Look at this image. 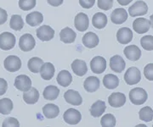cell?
Wrapping results in <instances>:
<instances>
[{
    "label": "cell",
    "instance_id": "cell-1",
    "mask_svg": "<svg viewBox=\"0 0 153 127\" xmlns=\"http://www.w3.org/2000/svg\"><path fill=\"white\" fill-rule=\"evenodd\" d=\"M129 100L133 104L142 105L146 102L148 98V94L145 89L141 87L133 88L129 92Z\"/></svg>",
    "mask_w": 153,
    "mask_h": 127
},
{
    "label": "cell",
    "instance_id": "cell-2",
    "mask_svg": "<svg viewBox=\"0 0 153 127\" xmlns=\"http://www.w3.org/2000/svg\"><path fill=\"white\" fill-rule=\"evenodd\" d=\"M16 43V38L14 34L4 32L0 34V48L4 51L12 49Z\"/></svg>",
    "mask_w": 153,
    "mask_h": 127
},
{
    "label": "cell",
    "instance_id": "cell-3",
    "mask_svg": "<svg viewBox=\"0 0 153 127\" xmlns=\"http://www.w3.org/2000/svg\"><path fill=\"white\" fill-rule=\"evenodd\" d=\"M140 80H141V73L136 67H130L125 72L124 81L129 86L135 85L140 82Z\"/></svg>",
    "mask_w": 153,
    "mask_h": 127
},
{
    "label": "cell",
    "instance_id": "cell-4",
    "mask_svg": "<svg viewBox=\"0 0 153 127\" xmlns=\"http://www.w3.org/2000/svg\"><path fill=\"white\" fill-rule=\"evenodd\" d=\"M128 12L129 15L132 17L142 16L147 14L148 6L144 1L139 0L128 8Z\"/></svg>",
    "mask_w": 153,
    "mask_h": 127
},
{
    "label": "cell",
    "instance_id": "cell-5",
    "mask_svg": "<svg viewBox=\"0 0 153 127\" xmlns=\"http://www.w3.org/2000/svg\"><path fill=\"white\" fill-rule=\"evenodd\" d=\"M36 41L32 34L26 33L22 35L19 41V47L23 52H30L35 48Z\"/></svg>",
    "mask_w": 153,
    "mask_h": 127
},
{
    "label": "cell",
    "instance_id": "cell-6",
    "mask_svg": "<svg viewBox=\"0 0 153 127\" xmlns=\"http://www.w3.org/2000/svg\"><path fill=\"white\" fill-rule=\"evenodd\" d=\"M4 65L7 71L16 72L22 67V60L18 56L10 55L4 61Z\"/></svg>",
    "mask_w": 153,
    "mask_h": 127
},
{
    "label": "cell",
    "instance_id": "cell-7",
    "mask_svg": "<svg viewBox=\"0 0 153 127\" xmlns=\"http://www.w3.org/2000/svg\"><path fill=\"white\" fill-rule=\"evenodd\" d=\"M36 34H37L38 39H40L43 42H47V41H50L54 38L55 31L51 26L44 25L37 29Z\"/></svg>",
    "mask_w": 153,
    "mask_h": 127
},
{
    "label": "cell",
    "instance_id": "cell-8",
    "mask_svg": "<svg viewBox=\"0 0 153 127\" xmlns=\"http://www.w3.org/2000/svg\"><path fill=\"white\" fill-rule=\"evenodd\" d=\"M63 119L69 125H77L82 120V115L75 109H68L64 113Z\"/></svg>",
    "mask_w": 153,
    "mask_h": 127
},
{
    "label": "cell",
    "instance_id": "cell-9",
    "mask_svg": "<svg viewBox=\"0 0 153 127\" xmlns=\"http://www.w3.org/2000/svg\"><path fill=\"white\" fill-rule=\"evenodd\" d=\"M151 27V21L146 18H137L133 22V29L138 34L147 32Z\"/></svg>",
    "mask_w": 153,
    "mask_h": 127
},
{
    "label": "cell",
    "instance_id": "cell-10",
    "mask_svg": "<svg viewBox=\"0 0 153 127\" xmlns=\"http://www.w3.org/2000/svg\"><path fill=\"white\" fill-rule=\"evenodd\" d=\"M90 69L95 74H101L106 69V60L101 56H95L90 61Z\"/></svg>",
    "mask_w": 153,
    "mask_h": 127
},
{
    "label": "cell",
    "instance_id": "cell-11",
    "mask_svg": "<svg viewBox=\"0 0 153 127\" xmlns=\"http://www.w3.org/2000/svg\"><path fill=\"white\" fill-rule=\"evenodd\" d=\"M74 26L78 32H86L89 26V20L86 14L78 13L74 19Z\"/></svg>",
    "mask_w": 153,
    "mask_h": 127
},
{
    "label": "cell",
    "instance_id": "cell-12",
    "mask_svg": "<svg viewBox=\"0 0 153 127\" xmlns=\"http://www.w3.org/2000/svg\"><path fill=\"white\" fill-rule=\"evenodd\" d=\"M15 87L23 92H27L32 87V80L27 75L18 76L15 80Z\"/></svg>",
    "mask_w": 153,
    "mask_h": 127
},
{
    "label": "cell",
    "instance_id": "cell-13",
    "mask_svg": "<svg viewBox=\"0 0 153 127\" xmlns=\"http://www.w3.org/2000/svg\"><path fill=\"white\" fill-rule=\"evenodd\" d=\"M64 98L69 104L74 106H79L82 104V98L78 92L70 89L64 93Z\"/></svg>",
    "mask_w": 153,
    "mask_h": 127
},
{
    "label": "cell",
    "instance_id": "cell-14",
    "mask_svg": "<svg viewBox=\"0 0 153 127\" xmlns=\"http://www.w3.org/2000/svg\"><path fill=\"white\" fill-rule=\"evenodd\" d=\"M133 39V32L128 27L120 28L117 32V42L123 45L129 43Z\"/></svg>",
    "mask_w": 153,
    "mask_h": 127
},
{
    "label": "cell",
    "instance_id": "cell-15",
    "mask_svg": "<svg viewBox=\"0 0 153 127\" xmlns=\"http://www.w3.org/2000/svg\"><path fill=\"white\" fill-rule=\"evenodd\" d=\"M126 63L120 55H114L110 59V68L112 71L121 73L124 70Z\"/></svg>",
    "mask_w": 153,
    "mask_h": 127
},
{
    "label": "cell",
    "instance_id": "cell-16",
    "mask_svg": "<svg viewBox=\"0 0 153 127\" xmlns=\"http://www.w3.org/2000/svg\"><path fill=\"white\" fill-rule=\"evenodd\" d=\"M108 103L112 108H120L125 104L126 96L123 92H112L108 98Z\"/></svg>",
    "mask_w": 153,
    "mask_h": 127
},
{
    "label": "cell",
    "instance_id": "cell-17",
    "mask_svg": "<svg viewBox=\"0 0 153 127\" xmlns=\"http://www.w3.org/2000/svg\"><path fill=\"white\" fill-rule=\"evenodd\" d=\"M128 19V13L124 9L117 8L114 10L111 15V22L116 25H121L124 23Z\"/></svg>",
    "mask_w": 153,
    "mask_h": 127
},
{
    "label": "cell",
    "instance_id": "cell-18",
    "mask_svg": "<svg viewBox=\"0 0 153 127\" xmlns=\"http://www.w3.org/2000/svg\"><path fill=\"white\" fill-rule=\"evenodd\" d=\"M124 55L128 60L137 61L141 57V51L136 45H129L127 46L123 50Z\"/></svg>",
    "mask_w": 153,
    "mask_h": 127
},
{
    "label": "cell",
    "instance_id": "cell-19",
    "mask_svg": "<svg viewBox=\"0 0 153 127\" xmlns=\"http://www.w3.org/2000/svg\"><path fill=\"white\" fill-rule=\"evenodd\" d=\"M71 70L77 76H83L88 72L87 64L82 59H75L71 64Z\"/></svg>",
    "mask_w": 153,
    "mask_h": 127
},
{
    "label": "cell",
    "instance_id": "cell-20",
    "mask_svg": "<svg viewBox=\"0 0 153 127\" xmlns=\"http://www.w3.org/2000/svg\"><path fill=\"white\" fill-rule=\"evenodd\" d=\"M40 75L41 77L43 78L45 81H49L55 76V66L53 65V64L47 62V63H44V65H42L41 69H40Z\"/></svg>",
    "mask_w": 153,
    "mask_h": 127
},
{
    "label": "cell",
    "instance_id": "cell-21",
    "mask_svg": "<svg viewBox=\"0 0 153 127\" xmlns=\"http://www.w3.org/2000/svg\"><path fill=\"white\" fill-rule=\"evenodd\" d=\"M100 43L99 37L94 32H88L82 37V43L88 48H95Z\"/></svg>",
    "mask_w": 153,
    "mask_h": 127
},
{
    "label": "cell",
    "instance_id": "cell-22",
    "mask_svg": "<svg viewBox=\"0 0 153 127\" xmlns=\"http://www.w3.org/2000/svg\"><path fill=\"white\" fill-rule=\"evenodd\" d=\"M76 32L70 27H65L60 32V39L64 43H72L76 40Z\"/></svg>",
    "mask_w": 153,
    "mask_h": 127
},
{
    "label": "cell",
    "instance_id": "cell-23",
    "mask_svg": "<svg viewBox=\"0 0 153 127\" xmlns=\"http://www.w3.org/2000/svg\"><path fill=\"white\" fill-rule=\"evenodd\" d=\"M26 21L30 26H37L44 21V15L38 11L31 12L26 16Z\"/></svg>",
    "mask_w": 153,
    "mask_h": 127
},
{
    "label": "cell",
    "instance_id": "cell-24",
    "mask_svg": "<svg viewBox=\"0 0 153 127\" xmlns=\"http://www.w3.org/2000/svg\"><path fill=\"white\" fill-rule=\"evenodd\" d=\"M107 16L105 15L104 13L101 12H98L95 13L94 15L93 18H92V23H93L94 27L96 29H103L105 27V26L107 25Z\"/></svg>",
    "mask_w": 153,
    "mask_h": 127
},
{
    "label": "cell",
    "instance_id": "cell-25",
    "mask_svg": "<svg viewBox=\"0 0 153 127\" xmlns=\"http://www.w3.org/2000/svg\"><path fill=\"white\" fill-rule=\"evenodd\" d=\"M39 99V92L36 88L31 87L28 91L24 92L23 93V100L27 104H34Z\"/></svg>",
    "mask_w": 153,
    "mask_h": 127
},
{
    "label": "cell",
    "instance_id": "cell-26",
    "mask_svg": "<svg viewBox=\"0 0 153 127\" xmlns=\"http://www.w3.org/2000/svg\"><path fill=\"white\" fill-rule=\"evenodd\" d=\"M106 106L105 103L102 100H98L95 103H94L90 108V115L94 118H99L102 115L105 111Z\"/></svg>",
    "mask_w": 153,
    "mask_h": 127
},
{
    "label": "cell",
    "instance_id": "cell-27",
    "mask_svg": "<svg viewBox=\"0 0 153 127\" xmlns=\"http://www.w3.org/2000/svg\"><path fill=\"white\" fill-rule=\"evenodd\" d=\"M100 80L95 76H88L83 82L84 89L88 92H94L100 87Z\"/></svg>",
    "mask_w": 153,
    "mask_h": 127
},
{
    "label": "cell",
    "instance_id": "cell-28",
    "mask_svg": "<svg viewBox=\"0 0 153 127\" xmlns=\"http://www.w3.org/2000/svg\"><path fill=\"white\" fill-rule=\"evenodd\" d=\"M103 85L105 87L110 90L117 88L119 85V79L116 75L113 74H107L103 78Z\"/></svg>",
    "mask_w": 153,
    "mask_h": 127
},
{
    "label": "cell",
    "instance_id": "cell-29",
    "mask_svg": "<svg viewBox=\"0 0 153 127\" xmlns=\"http://www.w3.org/2000/svg\"><path fill=\"white\" fill-rule=\"evenodd\" d=\"M43 113L44 116L48 119H54L56 118L60 114V109L57 105L53 104H48L44 105L43 108Z\"/></svg>",
    "mask_w": 153,
    "mask_h": 127
},
{
    "label": "cell",
    "instance_id": "cell-30",
    "mask_svg": "<svg viewBox=\"0 0 153 127\" xmlns=\"http://www.w3.org/2000/svg\"><path fill=\"white\" fill-rule=\"evenodd\" d=\"M72 81V76L71 73L68 70H61L57 76V82L60 86H62L64 87H66L71 85Z\"/></svg>",
    "mask_w": 153,
    "mask_h": 127
},
{
    "label": "cell",
    "instance_id": "cell-31",
    "mask_svg": "<svg viewBox=\"0 0 153 127\" xmlns=\"http://www.w3.org/2000/svg\"><path fill=\"white\" fill-rule=\"evenodd\" d=\"M60 94V89L57 87L50 85L46 87L44 90V98L47 100H55Z\"/></svg>",
    "mask_w": 153,
    "mask_h": 127
},
{
    "label": "cell",
    "instance_id": "cell-32",
    "mask_svg": "<svg viewBox=\"0 0 153 127\" xmlns=\"http://www.w3.org/2000/svg\"><path fill=\"white\" fill-rule=\"evenodd\" d=\"M43 65H44V61L38 57H33L30 59L27 63L28 69L33 73H38L40 71V69Z\"/></svg>",
    "mask_w": 153,
    "mask_h": 127
},
{
    "label": "cell",
    "instance_id": "cell-33",
    "mask_svg": "<svg viewBox=\"0 0 153 127\" xmlns=\"http://www.w3.org/2000/svg\"><path fill=\"white\" fill-rule=\"evenodd\" d=\"M140 120L145 122H151L153 120V110L149 106L142 108L139 112Z\"/></svg>",
    "mask_w": 153,
    "mask_h": 127
},
{
    "label": "cell",
    "instance_id": "cell-34",
    "mask_svg": "<svg viewBox=\"0 0 153 127\" xmlns=\"http://www.w3.org/2000/svg\"><path fill=\"white\" fill-rule=\"evenodd\" d=\"M13 109V102L10 98H3L0 99V114L2 115H9Z\"/></svg>",
    "mask_w": 153,
    "mask_h": 127
},
{
    "label": "cell",
    "instance_id": "cell-35",
    "mask_svg": "<svg viewBox=\"0 0 153 127\" xmlns=\"http://www.w3.org/2000/svg\"><path fill=\"white\" fill-rule=\"evenodd\" d=\"M10 26L14 31H21L24 26V21L21 15H13L10 21Z\"/></svg>",
    "mask_w": 153,
    "mask_h": 127
},
{
    "label": "cell",
    "instance_id": "cell-36",
    "mask_svg": "<svg viewBox=\"0 0 153 127\" xmlns=\"http://www.w3.org/2000/svg\"><path fill=\"white\" fill-rule=\"evenodd\" d=\"M116 118L111 114H106L102 116L100 120V125L104 127H113L116 126Z\"/></svg>",
    "mask_w": 153,
    "mask_h": 127
},
{
    "label": "cell",
    "instance_id": "cell-37",
    "mask_svg": "<svg viewBox=\"0 0 153 127\" xmlns=\"http://www.w3.org/2000/svg\"><path fill=\"white\" fill-rule=\"evenodd\" d=\"M140 45L146 51L153 50V36H145L140 39Z\"/></svg>",
    "mask_w": 153,
    "mask_h": 127
},
{
    "label": "cell",
    "instance_id": "cell-38",
    "mask_svg": "<svg viewBox=\"0 0 153 127\" xmlns=\"http://www.w3.org/2000/svg\"><path fill=\"white\" fill-rule=\"evenodd\" d=\"M36 6V0H19V7L23 11H29Z\"/></svg>",
    "mask_w": 153,
    "mask_h": 127
},
{
    "label": "cell",
    "instance_id": "cell-39",
    "mask_svg": "<svg viewBox=\"0 0 153 127\" xmlns=\"http://www.w3.org/2000/svg\"><path fill=\"white\" fill-rule=\"evenodd\" d=\"M98 7L102 10H109L113 6V0H98Z\"/></svg>",
    "mask_w": 153,
    "mask_h": 127
},
{
    "label": "cell",
    "instance_id": "cell-40",
    "mask_svg": "<svg viewBox=\"0 0 153 127\" xmlns=\"http://www.w3.org/2000/svg\"><path fill=\"white\" fill-rule=\"evenodd\" d=\"M144 75L149 81H153V64H148L144 68Z\"/></svg>",
    "mask_w": 153,
    "mask_h": 127
},
{
    "label": "cell",
    "instance_id": "cell-41",
    "mask_svg": "<svg viewBox=\"0 0 153 127\" xmlns=\"http://www.w3.org/2000/svg\"><path fill=\"white\" fill-rule=\"evenodd\" d=\"M4 127L6 126H20V123L17 120L16 118H13V117H10V118H7L4 120V121L3 122V125Z\"/></svg>",
    "mask_w": 153,
    "mask_h": 127
},
{
    "label": "cell",
    "instance_id": "cell-42",
    "mask_svg": "<svg viewBox=\"0 0 153 127\" xmlns=\"http://www.w3.org/2000/svg\"><path fill=\"white\" fill-rule=\"evenodd\" d=\"M95 4V0H79V4L83 9H91Z\"/></svg>",
    "mask_w": 153,
    "mask_h": 127
},
{
    "label": "cell",
    "instance_id": "cell-43",
    "mask_svg": "<svg viewBox=\"0 0 153 127\" xmlns=\"http://www.w3.org/2000/svg\"><path fill=\"white\" fill-rule=\"evenodd\" d=\"M8 89V83L4 79L0 78V96L5 93Z\"/></svg>",
    "mask_w": 153,
    "mask_h": 127
},
{
    "label": "cell",
    "instance_id": "cell-44",
    "mask_svg": "<svg viewBox=\"0 0 153 127\" xmlns=\"http://www.w3.org/2000/svg\"><path fill=\"white\" fill-rule=\"evenodd\" d=\"M7 19H8L7 11L4 10V9L0 8V26L1 25H4L7 21Z\"/></svg>",
    "mask_w": 153,
    "mask_h": 127
},
{
    "label": "cell",
    "instance_id": "cell-45",
    "mask_svg": "<svg viewBox=\"0 0 153 127\" xmlns=\"http://www.w3.org/2000/svg\"><path fill=\"white\" fill-rule=\"evenodd\" d=\"M63 1L64 0H47L48 4L51 6H54V7H58V6L61 5L63 4Z\"/></svg>",
    "mask_w": 153,
    "mask_h": 127
},
{
    "label": "cell",
    "instance_id": "cell-46",
    "mask_svg": "<svg viewBox=\"0 0 153 127\" xmlns=\"http://www.w3.org/2000/svg\"><path fill=\"white\" fill-rule=\"evenodd\" d=\"M117 3H118L120 5L126 6L128 5V4H129L133 0H117Z\"/></svg>",
    "mask_w": 153,
    "mask_h": 127
},
{
    "label": "cell",
    "instance_id": "cell-47",
    "mask_svg": "<svg viewBox=\"0 0 153 127\" xmlns=\"http://www.w3.org/2000/svg\"><path fill=\"white\" fill-rule=\"evenodd\" d=\"M150 21H151V26H152V27L153 28V14L151 15V17H150Z\"/></svg>",
    "mask_w": 153,
    "mask_h": 127
},
{
    "label": "cell",
    "instance_id": "cell-48",
    "mask_svg": "<svg viewBox=\"0 0 153 127\" xmlns=\"http://www.w3.org/2000/svg\"><path fill=\"white\" fill-rule=\"evenodd\" d=\"M137 126H144V127H146V125H138Z\"/></svg>",
    "mask_w": 153,
    "mask_h": 127
},
{
    "label": "cell",
    "instance_id": "cell-49",
    "mask_svg": "<svg viewBox=\"0 0 153 127\" xmlns=\"http://www.w3.org/2000/svg\"></svg>",
    "mask_w": 153,
    "mask_h": 127
}]
</instances>
